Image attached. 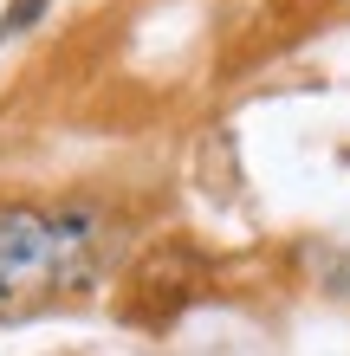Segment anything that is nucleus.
Masks as SVG:
<instances>
[{"instance_id":"f257e3e1","label":"nucleus","mask_w":350,"mask_h":356,"mask_svg":"<svg viewBox=\"0 0 350 356\" xmlns=\"http://www.w3.org/2000/svg\"><path fill=\"white\" fill-rule=\"evenodd\" d=\"M97 272V220L46 214V207H0V318L85 291Z\"/></svg>"},{"instance_id":"f03ea898","label":"nucleus","mask_w":350,"mask_h":356,"mask_svg":"<svg viewBox=\"0 0 350 356\" xmlns=\"http://www.w3.org/2000/svg\"><path fill=\"white\" fill-rule=\"evenodd\" d=\"M33 13H39V0H13V7H7V33L33 26Z\"/></svg>"}]
</instances>
